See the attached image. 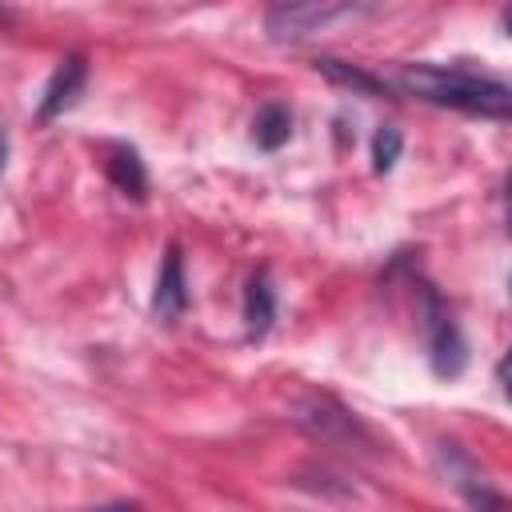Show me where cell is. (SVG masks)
Returning a JSON list of instances; mask_svg holds the SVG:
<instances>
[{"label": "cell", "instance_id": "1", "mask_svg": "<svg viewBox=\"0 0 512 512\" xmlns=\"http://www.w3.org/2000/svg\"><path fill=\"white\" fill-rule=\"evenodd\" d=\"M388 92L436 104V108H456L488 120H508L512 112V88L496 76L464 72V68H440V64H396L384 76Z\"/></svg>", "mask_w": 512, "mask_h": 512}, {"label": "cell", "instance_id": "2", "mask_svg": "<svg viewBox=\"0 0 512 512\" xmlns=\"http://www.w3.org/2000/svg\"><path fill=\"white\" fill-rule=\"evenodd\" d=\"M376 8V0H276L264 12V32L276 44H296L336 24L360 20Z\"/></svg>", "mask_w": 512, "mask_h": 512}, {"label": "cell", "instance_id": "3", "mask_svg": "<svg viewBox=\"0 0 512 512\" xmlns=\"http://www.w3.org/2000/svg\"><path fill=\"white\" fill-rule=\"evenodd\" d=\"M420 328L428 340V364L440 380H456L468 368V344L460 324L452 320V312L440 304V296L424 284L420 288Z\"/></svg>", "mask_w": 512, "mask_h": 512}, {"label": "cell", "instance_id": "4", "mask_svg": "<svg viewBox=\"0 0 512 512\" xmlns=\"http://www.w3.org/2000/svg\"><path fill=\"white\" fill-rule=\"evenodd\" d=\"M432 460H436L440 476L464 496V504H472V508H496V504H504V492H492L488 488V480L480 476V468L472 464V456L456 440H436Z\"/></svg>", "mask_w": 512, "mask_h": 512}, {"label": "cell", "instance_id": "5", "mask_svg": "<svg viewBox=\"0 0 512 512\" xmlns=\"http://www.w3.org/2000/svg\"><path fill=\"white\" fill-rule=\"evenodd\" d=\"M296 420H300L312 436H320V440H332V444L364 440V444H368V432L360 428V420H356L352 412H344L340 404H332V400H320V396L304 400V404L296 408Z\"/></svg>", "mask_w": 512, "mask_h": 512}, {"label": "cell", "instance_id": "6", "mask_svg": "<svg viewBox=\"0 0 512 512\" xmlns=\"http://www.w3.org/2000/svg\"><path fill=\"white\" fill-rule=\"evenodd\" d=\"M84 80H88V60H84L80 52H68V56L56 64V72L48 76V88H44V96H40L36 120L48 124V120L64 116V112L76 104V96L84 92Z\"/></svg>", "mask_w": 512, "mask_h": 512}, {"label": "cell", "instance_id": "7", "mask_svg": "<svg viewBox=\"0 0 512 512\" xmlns=\"http://www.w3.org/2000/svg\"><path fill=\"white\" fill-rule=\"evenodd\" d=\"M188 308V280H184V256H180V244H168L164 252V264H160V276H156V292H152V312L164 320V324H176Z\"/></svg>", "mask_w": 512, "mask_h": 512}, {"label": "cell", "instance_id": "8", "mask_svg": "<svg viewBox=\"0 0 512 512\" xmlns=\"http://www.w3.org/2000/svg\"><path fill=\"white\" fill-rule=\"evenodd\" d=\"M272 320H276V288H272V276L260 268V272H252V280L244 288V332H248V340H264Z\"/></svg>", "mask_w": 512, "mask_h": 512}, {"label": "cell", "instance_id": "9", "mask_svg": "<svg viewBox=\"0 0 512 512\" xmlns=\"http://www.w3.org/2000/svg\"><path fill=\"white\" fill-rule=\"evenodd\" d=\"M104 172L108 180L132 196V200H144L148 196V172H144V160L132 144H108V160H104Z\"/></svg>", "mask_w": 512, "mask_h": 512}, {"label": "cell", "instance_id": "10", "mask_svg": "<svg viewBox=\"0 0 512 512\" xmlns=\"http://www.w3.org/2000/svg\"><path fill=\"white\" fill-rule=\"evenodd\" d=\"M316 72H324L332 84L352 88V92H360V96H388L384 76H380V72H368V68H360V64H344V60H336V56H320V60H316Z\"/></svg>", "mask_w": 512, "mask_h": 512}, {"label": "cell", "instance_id": "11", "mask_svg": "<svg viewBox=\"0 0 512 512\" xmlns=\"http://www.w3.org/2000/svg\"><path fill=\"white\" fill-rule=\"evenodd\" d=\"M252 140H256V148H264V152L284 148V144L292 140V112H288V104H280V100L264 104V108L252 116Z\"/></svg>", "mask_w": 512, "mask_h": 512}, {"label": "cell", "instance_id": "12", "mask_svg": "<svg viewBox=\"0 0 512 512\" xmlns=\"http://www.w3.org/2000/svg\"><path fill=\"white\" fill-rule=\"evenodd\" d=\"M400 148H404V136H400V128H392V124H380L376 128V136H372V172H392V164L400 160Z\"/></svg>", "mask_w": 512, "mask_h": 512}, {"label": "cell", "instance_id": "13", "mask_svg": "<svg viewBox=\"0 0 512 512\" xmlns=\"http://www.w3.org/2000/svg\"><path fill=\"white\" fill-rule=\"evenodd\" d=\"M12 16H16V0H0V24L4 28L12 24Z\"/></svg>", "mask_w": 512, "mask_h": 512}, {"label": "cell", "instance_id": "14", "mask_svg": "<svg viewBox=\"0 0 512 512\" xmlns=\"http://www.w3.org/2000/svg\"><path fill=\"white\" fill-rule=\"evenodd\" d=\"M4 164H8V132L0 128V172H4Z\"/></svg>", "mask_w": 512, "mask_h": 512}]
</instances>
